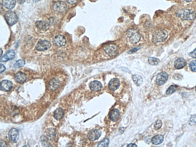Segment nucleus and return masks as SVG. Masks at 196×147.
I'll return each mask as SVG.
<instances>
[{"mask_svg":"<svg viewBox=\"0 0 196 147\" xmlns=\"http://www.w3.org/2000/svg\"><path fill=\"white\" fill-rule=\"evenodd\" d=\"M168 36V33L164 29H159L153 33L152 41L154 43L165 41Z\"/></svg>","mask_w":196,"mask_h":147,"instance_id":"1","label":"nucleus"},{"mask_svg":"<svg viewBox=\"0 0 196 147\" xmlns=\"http://www.w3.org/2000/svg\"><path fill=\"white\" fill-rule=\"evenodd\" d=\"M126 35L129 38L131 43L135 44L139 42L141 39V35L138 30L135 29H130L127 31Z\"/></svg>","mask_w":196,"mask_h":147,"instance_id":"2","label":"nucleus"},{"mask_svg":"<svg viewBox=\"0 0 196 147\" xmlns=\"http://www.w3.org/2000/svg\"><path fill=\"white\" fill-rule=\"evenodd\" d=\"M177 15L182 19L186 20H193L196 17L195 13L193 11L188 9L180 10L177 12Z\"/></svg>","mask_w":196,"mask_h":147,"instance_id":"3","label":"nucleus"},{"mask_svg":"<svg viewBox=\"0 0 196 147\" xmlns=\"http://www.w3.org/2000/svg\"><path fill=\"white\" fill-rule=\"evenodd\" d=\"M4 17L7 24L10 26L14 25L17 22L18 17L16 13L13 11H7L4 14Z\"/></svg>","mask_w":196,"mask_h":147,"instance_id":"4","label":"nucleus"},{"mask_svg":"<svg viewBox=\"0 0 196 147\" xmlns=\"http://www.w3.org/2000/svg\"><path fill=\"white\" fill-rule=\"evenodd\" d=\"M53 9L55 12L59 13H65L67 9V5L63 1H57L53 3Z\"/></svg>","mask_w":196,"mask_h":147,"instance_id":"5","label":"nucleus"},{"mask_svg":"<svg viewBox=\"0 0 196 147\" xmlns=\"http://www.w3.org/2000/svg\"><path fill=\"white\" fill-rule=\"evenodd\" d=\"M51 44L49 41L47 40H40L36 45V49L38 51H46L50 48Z\"/></svg>","mask_w":196,"mask_h":147,"instance_id":"6","label":"nucleus"},{"mask_svg":"<svg viewBox=\"0 0 196 147\" xmlns=\"http://www.w3.org/2000/svg\"><path fill=\"white\" fill-rule=\"evenodd\" d=\"M9 140L12 143L17 142L19 138V133L17 129L13 128L10 130L9 133Z\"/></svg>","mask_w":196,"mask_h":147,"instance_id":"7","label":"nucleus"},{"mask_svg":"<svg viewBox=\"0 0 196 147\" xmlns=\"http://www.w3.org/2000/svg\"><path fill=\"white\" fill-rule=\"evenodd\" d=\"M168 75L165 72H162L159 74L157 76L156 82L159 86L164 84L166 82L168 78Z\"/></svg>","mask_w":196,"mask_h":147,"instance_id":"8","label":"nucleus"},{"mask_svg":"<svg viewBox=\"0 0 196 147\" xmlns=\"http://www.w3.org/2000/svg\"><path fill=\"white\" fill-rule=\"evenodd\" d=\"M103 50L110 57H113L118 53L117 47L113 44L107 45L105 47Z\"/></svg>","mask_w":196,"mask_h":147,"instance_id":"9","label":"nucleus"},{"mask_svg":"<svg viewBox=\"0 0 196 147\" xmlns=\"http://www.w3.org/2000/svg\"><path fill=\"white\" fill-rule=\"evenodd\" d=\"M53 43L57 47H61L66 44V40L63 35H59L56 36L54 38Z\"/></svg>","mask_w":196,"mask_h":147,"instance_id":"10","label":"nucleus"},{"mask_svg":"<svg viewBox=\"0 0 196 147\" xmlns=\"http://www.w3.org/2000/svg\"><path fill=\"white\" fill-rule=\"evenodd\" d=\"M101 134L102 133L100 130L94 129L89 132L88 134V137L91 141H95L99 138L101 136Z\"/></svg>","mask_w":196,"mask_h":147,"instance_id":"11","label":"nucleus"},{"mask_svg":"<svg viewBox=\"0 0 196 147\" xmlns=\"http://www.w3.org/2000/svg\"><path fill=\"white\" fill-rule=\"evenodd\" d=\"M13 84L11 81L5 80L1 83V89L4 91L8 92L11 90Z\"/></svg>","mask_w":196,"mask_h":147,"instance_id":"12","label":"nucleus"},{"mask_svg":"<svg viewBox=\"0 0 196 147\" xmlns=\"http://www.w3.org/2000/svg\"><path fill=\"white\" fill-rule=\"evenodd\" d=\"M120 85V82L119 80L117 78H113L109 83V88L111 90H116L119 88Z\"/></svg>","mask_w":196,"mask_h":147,"instance_id":"13","label":"nucleus"},{"mask_svg":"<svg viewBox=\"0 0 196 147\" xmlns=\"http://www.w3.org/2000/svg\"><path fill=\"white\" fill-rule=\"evenodd\" d=\"M15 78L17 82L19 83H23L26 80L27 77V75L24 73L19 72L16 74Z\"/></svg>","mask_w":196,"mask_h":147,"instance_id":"14","label":"nucleus"},{"mask_svg":"<svg viewBox=\"0 0 196 147\" xmlns=\"http://www.w3.org/2000/svg\"><path fill=\"white\" fill-rule=\"evenodd\" d=\"M15 56V53L13 50H11L7 53L1 59V62L7 61H8L11 60L14 58Z\"/></svg>","mask_w":196,"mask_h":147,"instance_id":"15","label":"nucleus"},{"mask_svg":"<svg viewBox=\"0 0 196 147\" xmlns=\"http://www.w3.org/2000/svg\"><path fill=\"white\" fill-rule=\"evenodd\" d=\"M187 65L186 61L183 58H179L175 62L174 66L176 69H181L184 68Z\"/></svg>","mask_w":196,"mask_h":147,"instance_id":"16","label":"nucleus"},{"mask_svg":"<svg viewBox=\"0 0 196 147\" xmlns=\"http://www.w3.org/2000/svg\"><path fill=\"white\" fill-rule=\"evenodd\" d=\"M16 3V0H3V5L8 9H13L15 6Z\"/></svg>","mask_w":196,"mask_h":147,"instance_id":"17","label":"nucleus"},{"mask_svg":"<svg viewBox=\"0 0 196 147\" xmlns=\"http://www.w3.org/2000/svg\"><path fill=\"white\" fill-rule=\"evenodd\" d=\"M60 85V81L56 78H53L50 81L49 83V88L50 90H56Z\"/></svg>","mask_w":196,"mask_h":147,"instance_id":"18","label":"nucleus"},{"mask_svg":"<svg viewBox=\"0 0 196 147\" xmlns=\"http://www.w3.org/2000/svg\"><path fill=\"white\" fill-rule=\"evenodd\" d=\"M65 112L63 109L61 108H59L55 111L54 113V117L57 120H60L63 117Z\"/></svg>","mask_w":196,"mask_h":147,"instance_id":"19","label":"nucleus"},{"mask_svg":"<svg viewBox=\"0 0 196 147\" xmlns=\"http://www.w3.org/2000/svg\"><path fill=\"white\" fill-rule=\"evenodd\" d=\"M89 87L91 90L96 91L100 90L102 88V85L99 82L94 81L90 83Z\"/></svg>","mask_w":196,"mask_h":147,"instance_id":"20","label":"nucleus"},{"mask_svg":"<svg viewBox=\"0 0 196 147\" xmlns=\"http://www.w3.org/2000/svg\"><path fill=\"white\" fill-rule=\"evenodd\" d=\"M36 27L40 30H46L49 29V24L43 21H38L36 22Z\"/></svg>","mask_w":196,"mask_h":147,"instance_id":"21","label":"nucleus"},{"mask_svg":"<svg viewBox=\"0 0 196 147\" xmlns=\"http://www.w3.org/2000/svg\"><path fill=\"white\" fill-rule=\"evenodd\" d=\"M120 115V112L119 110L114 109L111 111L110 113V117L111 120L113 122H116L118 120Z\"/></svg>","mask_w":196,"mask_h":147,"instance_id":"22","label":"nucleus"},{"mask_svg":"<svg viewBox=\"0 0 196 147\" xmlns=\"http://www.w3.org/2000/svg\"><path fill=\"white\" fill-rule=\"evenodd\" d=\"M164 136L161 135H157L154 136L152 139L151 141L153 144L158 145L160 144L164 140Z\"/></svg>","mask_w":196,"mask_h":147,"instance_id":"23","label":"nucleus"},{"mask_svg":"<svg viewBox=\"0 0 196 147\" xmlns=\"http://www.w3.org/2000/svg\"><path fill=\"white\" fill-rule=\"evenodd\" d=\"M56 132L53 128H49L47 132V138L49 140L53 141L56 137Z\"/></svg>","mask_w":196,"mask_h":147,"instance_id":"24","label":"nucleus"},{"mask_svg":"<svg viewBox=\"0 0 196 147\" xmlns=\"http://www.w3.org/2000/svg\"><path fill=\"white\" fill-rule=\"evenodd\" d=\"M133 79L134 83L136 86H139L143 83V78L140 75H134L133 76Z\"/></svg>","mask_w":196,"mask_h":147,"instance_id":"25","label":"nucleus"},{"mask_svg":"<svg viewBox=\"0 0 196 147\" xmlns=\"http://www.w3.org/2000/svg\"><path fill=\"white\" fill-rule=\"evenodd\" d=\"M8 111L10 115L12 116H14L18 115L20 112L18 108L14 106H12L10 107Z\"/></svg>","mask_w":196,"mask_h":147,"instance_id":"26","label":"nucleus"},{"mask_svg":"<svg viewBox=\"0 0 196 147\" xmlns=\"http://www.w3.org/2000/svg\"><path fill=\"white\" fill-rule=\"evenodd\" d=\"M148 61L151 65H156L159 63L160 60L158 58L150 57L149 58Z\"/></svg>","mask_w":196,"mask_h":147,"instance_id":"27","label":"nucleus"},{"mask_svg":"<svg viewBox=\"0 0 196 147\" xmlns=\"http://www.w3.org/2000/svg\"><path fill=\"white\" fill-rule=\"evenodd\" d=\"M109 143V140L108 138L104 139L99 144L98 147H108Z\"/></svg>","mask_w":196,"mask_h":147,"instance_id":"28","label":"nucleus"},{"mask_svg":"<svg viewBox=\"0 0 196 147\" xmlns=\"http://www.w3.org/2000/svg\"><path fill=\"white\" fill-rule=\"evenodd\" d=\"M177 88V87L176 86L172 85L168 88L166 91V94H172L176 90Z\"/></svg>","mask_w":196,"mask_h":147,"instance_id":"29","label":"nucleus"},{"mask_svg":"<svg viewBox=\"0 0 196 147\" xmlns=\"http://www.w3.org/2000/svg\"><path fill=\"white\" fill-rule=\"evenodd\" d=\"M25 65V61L23 59H20L17 61L15 64L14 67H23Z\"/></svg>","mask_w":196,"mask_h":147,"instance_id":"30","label":"nucleus"},{"mask_svg":"<svg viewBox=\"0 0 196 147\" xmlns=\"http://www.w3.org/2000/svg\"><path fill=\"white\" fill-rule=\"evenodd\" d=\"M189 124L191 126L196 125V116L195 115H193L190 118L189 121Z\"/></svg>","mask_w":196,"mask_h":147,"instance_id":"31","label":"nucleus"},{"mask_svg":"<svg viewBox=\"0 0 196 147\" xmlns=\"http://www.w3.org/2000/svg\"><path fill=\"white\" fill-rule=\"evenodd\" d=\"M189 66L192 71L196 72V61H193L190 63Z\"/></svg>","mask_w":196,"mask_h":147,"instance_id":"32","label":"nucleus"},{"mask_svg":"<svg viewBox=\"0 0 196 147\" xmlns=\"http://www.w3.org/2000/svg\"><path fill=\"white\" fill-rule=\"evenodd\" d=\"M162 125V122L161 120H158L155 122L154 124V128L155 130H157L160 128Z\"/></svg>","mask_w":196,"mask_h":147,"instance_id":"33","label":"nucleus"},{"mask_svg":"<svg viewBox=\"0 0 196 147\" xmlns=\"http://www.w3.org/2000/svg\"><path fill=\"white\" fill-rule=\"evenodd\" d=\"M189 55L190 57H192V58H196V48L194 51L190 53Z\"/></svg>","mask_w":196,"mask_h":147,"instance_id":"34","label":"nucleus"},{"mask_svg":"<svg viewBox=\"0 0 196 147\" xmlns=\"http://www.w3.org/2000/svg\"><path fill=\"white\" fill-rule=\"evenodd\" d=\"M78 0H66V1L71 4H73L76 3Z\"/></svg>","mask_w":196,"mask_h":147,"instance_id":"35","label":"nucleus"},{"mask_svg":"<svg viewBox=\"0 0 196 147\" xmlns=\"http://www.w3.org/2000/svg\"><path fill=\"white\" fill-rule=\"evenodd\" d=\"M5 70V67L3 64H1V74L4 72Z\"/></svg>","mask_w":196,"mask_h":147,"instance_id":"36","label":"nucleus"},{"mask_svg":"<svg viewBox=\"0 0 196 147\" xmlns=\"http://www.w3.org/2000/svg\"><path fill=\"white\" fill-rule=\"evenodd\" d=\"M0 144H1V147L7 146V144L6 142H5V141H3H3H1V143H0Z\"/></svg>","mask_w":196,"mask_h":147,"instance_id":"37","label":"nucleus"},{"mask_svg":"<svg viewBox=\"0 0 196 147\" xmlns=\"http://www.w3.org/2000/svg\"><path fill=\"white\" fill-rule=\"evenodd\" d=\"M139 49V48H134V49H132L131 50H130L128 53H133L136 52V51H137V50H138Z\"/></svg>","mask_w":196,"mask_h":147,"instance_id":"38","label":"nucleus"},{"mask_svg":"<svg viewBox=\"0 0 196 147\" xmlns=\"http://www.w3.org/2000/svg\"><path fill=\"white\" fill-rule=\"evenodd\" d=\"M137 146L135 144H129V145H128L127 146V147H137Z\"/></svg>","mask_w":196,"mask_h":147,"instance_id":"39","label":"nucleus"},{"mask_svg":"<svg viewBox=\"0 0 196 147\" xmlns=\"http://www.w3.org/2000/svg\"><path fill=\"white\" fill-rule=\"evenodd\" d=\"M1 57L2 56V55H3V50H2L1 49Z\"/></svg>","mask_w":196,"mask_h":147,"instance_id":"40","label":"nucleus"},{"mask_svg":"<svg viewBox=\"0 0 196 147\" xmlns=\"http://www.w3.org/2000/svg\"><path fill=\"white\" fill-rule=\"evenodd\" d=\"M184 1L187 2H191L192 0H184Z\"/></svg>","mask_w":196,"mask_h":147,"instance_id":"41","label":"nucleus"},{"mask_svg":"<svg viewBox=\"0 0 196 147\" xmlns=\"http://www.w3.org/2000/svg\"><path fill=\"white\" fill-rule=\"evenodd\" d=\"M40 1V0H34L36 2L39 1Z\"/></svg>","mask_w":196,"mask_h":147,"instance_id":"42","label":"nucleus"},{"mask_svg":"<svg viewBox=\"0 0 196 147\" xmlns=\"http://www.w3.org/2000/svg\"></svg>","mask_w":196,"mask_h":147,"instance_id":"43","label":"nucleus"}]
</instances>
